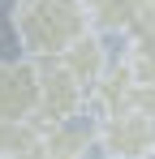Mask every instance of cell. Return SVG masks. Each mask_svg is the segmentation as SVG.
I'll list each match as a JSON object with an SVG mask.
<instances>
[{"label": "cell", "instance_id": "7", "mask_svg": "<svg viewBox=\"0 0 155 159\" xmlns=\"http://www.w3.org/2000/svg\"><path fill=\"white\" fill-rule=\"evenodd\" d=\"M82 4H86L91 26L112 30V34H129V30L138 26V17H142V9H147L151 0H82Z\"/></svg>", "mask_w": 155, "mask_h": 159}, {"label": "cell", "instance_id": "4", "mask_svg": "<svg viewBox=\"0 0 155 159\" xmlns=\"http://www.w3.org/2000/svg\"><path fill=\"white\" fill-rule=\"evenodd\" d=\"M39 107V65L35 60H0V120H35Z\"/></svg>", "mask_w": 155, "mask_h": 159}, {"label": "cell", "instance_id": "3", "mask_svg": "<svg viewBox=\"0 0 155 159\" xmlns=\"http://www.w3.org/2000/svg\"><path fill=\"white\" fill-rule=\"evenodd\" d=\"M86 107H91L86 103V86H78L56 60L39 65V107H35V120H39L43 129L73 125Z\"/></svg>", "mask_w": 155, "mask_h": 159}, {"label": "cell", "instance_id": "5", "mask_svg": "<svg viewBox=\"0 0 155 159\" xmlns=\"http://www.w3.org/2000/svg\"><path fill=\"white\" fill-rule=\"evenodd\" d=\"M134 95H138V78L129 73L125 60H112L103 78L86 90V103L99 107V116H121V112H134Z\"/></svg>", "mask_w": 155, "mask_h": 159}, {"label": "cell", "instance_id": "6", "mask_svg": "<svg viewBox=\"0 0 155 159\" xmlns=\"http://www.w3.org/2000/svg\"><path fill=\"white\" fill-rule=\"evenodd\" d=\"M56 65H60V69H65V73H69L78 86H86V90H91V86L103 78V69L112 65V56H108V48H103V39H99V34H95V30H86V34L78 39L73 48H69V52L56 60Z\"/></svg>", "mask_w": 155, "mask_h": 159}, {"label": "cell", "instance_id": "11", "mask_svg": "<svg viewBox=\"0 0 155 159\" xmlns=\"http://www.w3.org/2000/svg\"><path fill=\"white\" fill-rule=\"evenodd\" d=\"M13 159H60V155H52L48 146H43V142H39V146H35V151H26V155H13Z\"/></svg>", "mask_w": 155, "mask_h": 159}, {"label": "cell", "instance_id": "2", "mask_svg": "<svg viewBox=\"0 0 155 159\" xmlns=\"http://www.w3.org/2000/svg\"><path fill=\"white\" fill-rule=\"evenodd\" d=\"M95 146L103 159H155V116L147 112L99 116Z\"/></svg>", "mask_w": 155, "mask_h": 159}, {"label": "cell", "instance_id": "9", "mask_svg": "<svg viewBox=\"0 0 155 159\" xmlns=\"http://www.w3.org/2000/svg\"><path fill=\"white\" fill-rule=\"evenodd\" d=\"M43 142V125L39 120H0V159L26 155Z\"/></svg>", "mask_w": 155, "mask_h": 159}, {"label": "cell", "instance_id": "1", "mask_svg": "<svg viewBox=\"0 0 155 159\" xmlns=\"http://www.w3.org/2000/svg\"><path fill=\"white\" fill-rule=\"evenodd\" d=\"M9 26L22 43L26 60L48 65V60H60L91 30V17L82 0H13Z\"/></svg>", "mask_w": 155, "mask_h": 159}, {"label": "cell", "instance_id": "8", "mask_svg": "<svg viewBox=\"0 0 155 159\" xmlns=\"http://www.w3.org/2000/svg\"><path fill=\"white\" fill-rule=\"evenodd\" d=\"M43 146L60 159H86V151L95 146V129L91 125H56V129H43Z\"/></svg>", "mask_w": 155, "mask_h": 159}, {"label": "cell", "instance_id": "10", "mask_svg": "<svg viewBox=\"0 0 155 159\" xmlns=\"http://www.w3.org/2000/svg\"><path fill=\"white\" fill-rule=\"evenodd\" d=\"M129 48H142V52H155V0L142 9L138 26L129 30Z\"/></svg>", "mask_w": 155, "mask_h": 159}]
</instances>
